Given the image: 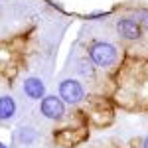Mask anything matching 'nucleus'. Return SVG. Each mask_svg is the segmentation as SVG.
<instances>
[{
	"label": "nucleus",
	"mask_w": 148,
	"mask_h": 148,
	"mask_svg": "<svg viewBox=\"0 0 148 148\" xmlns=\"http://www.w3.org/2000/svg\"><path fill=\"white\" fill-rule=\"evenodd\" d=\"M87 57L93 61L95 67L107 69L119 61V47L105 40H93L87 47Z\"/></svg>",
	"instance_id": "obj_1"
},
{
	"label": "nucleus",
	"mask_w": 148,
	"mask_h": 148,
	"mask_svg": "<svg viewBox=\"0 0 148 148\" xmlns=\"http://www.w3.org/2000/svg\"><path fill=\"white\" fill-rule=\"evenodd\" d=\"M57 93L59 97L65 101V105H79L85 97H87V91L83 87V83L77 79H63L59 85H57Z\"/></svg>",
	"instance_id": "obj_2"
},
{
	"label": "nucleus",
	"mask_w": 148,
	"mask_h": 148,
	"mask_svg": "<svg viewBox=\"0 0 148 148\" xmlns=\"http://www.w3.org/2000/svg\"><path fill=\"white\" fill-rule=\"evenodd\" d=\"M40 113L46 116L47 121H61L65 116V101L59 95H46L40 101Z\"/></svg>",
	"instance_id": "obj_3"
},
{
	"label": "nucleus",
	"mask_w": 148,
	"mask_h": 148,
	"mask_svg": "<svg viewBox=\"0 0 148 148\" xmlns=\"http://www.w3.org/2000/svg\"><path fill=\"white\" fill-rule=\"evenodd\" d=\"M116 32L126 42H136L142 38V24L132 16H123L116 20Z\"/></svg>",
	"instance_id": "obj_4"
},
{
	"label": "nucleus",
	"mask_w": 148,
	"mask_h": 148,
	"mask_svg": "<svg viewBox=\"0 0 148 148\" xmlns=\"http://www.w3.org/2000/svg\"><path fill=\"white\" fill-rule=\"evenodd\" d=\"M22 89L26 93V97L32 99V101H42L46 97V83H44L42 77H38V75L26 77L24 83H22Z\"/></svg>",
	"instance_id": "obj_5"
},
{
	"label": "nucleus",
	"mask_w": 148,
	"mask_h": 148,
	"mask_svg": "<svg viewBox=\"0 0 148 148\" xmlns=\"http://www.w3.org/2000/svg\"><path fill=\"white\" fill-rule=\"evenodd\" d=\"M14 114H16V101H14V97L2 95L0 97V123H6V121L14 119Z\"/></svg>",
	"instance_id": "obj_6"
},
{
	"label": "nucleus",
	"mask_w": 148,
	"mask_h": 148,
	"mask_svg": "<svg viewBox=\"0 0 148 148\" xmlns=\"http://www.w3.org/2000/svg\"><path fill=\"white\" fill-rule=\"evenodd\" d=\"M16 136H18V140L22 142V144H34L36 140H38V136H40V132L36 130L34 126L30 125H24L18 132H16Z\"/></svg>",
	"instance_id": "obj_7"
},
{
	"label": "nucleus",
	"mask_w": 148,
	"mask_h": 148,
	"mask_svg": "<svg viewBox=\"0 0 148 148\" xmlns=\"http://www.w3.org/2000/svg\"><path fill=\"white\" fill-rule=\"evenodd\" d=\"M93 69H95L93 61L89 59V57H83V59L79 61V67H77V71H79V75H87V77H93Z\"/></svg>",
	"instance_id": "obj_8"
},
{
	"label": "nucleus",
	"mask_w": 148,
	"mask_h": 148,
	"mask_svg": "<svg viewBox=\"0 0 148 148\" xmlns=\"http://www.w3.org/2000/svg\"><path fill=\"white\" fill-rule=\"evenodd\" d=\"M142 148H148V136L144 138V142H142Z\"/></svg>",
	"instance_id": "obj_9"
},
{
	"label": "nucleus",
	"mask_w": 148,
	"mask_h": 148,
	"mask_svg": "<svg viewBox=\"0 0 148 148\" xmlns=\"http://www.w3.org/2000/svg\"><path fill=\"white\" fill-rule=\"evenodd\" d=\"M0 148H6V146H4V144H2V142H0Z\"/></svg>",
	"instance_id": "obj_10"
}]
</instances>
